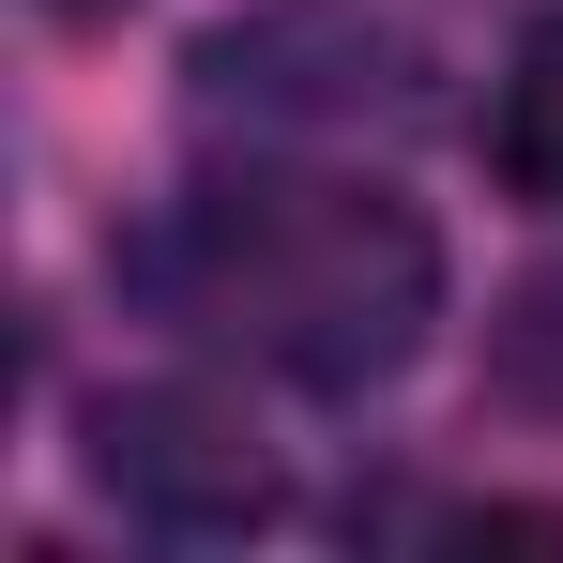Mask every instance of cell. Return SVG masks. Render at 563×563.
<instances>
[{"mask_svg": "<svg viewBox=\"0 0 563 563\" xmlns=\"http://www.w3.org/2000/svg\"><path fill=\"white\" fill-rule=\"evenodd\" d=\"M137 289L198 320L213 351L305 380V396H366L427 351L442 320V244L427 213L380 184H335V168H229L198 184L153 244H137Z\"/></svg>", "mask_w": 563, "mask_h": 563, "instance_id": "1", "label": "cell"}, {"mask_svg": "<svg viewBox=\"0 0 563 563\" xmlns=\"http://www.w3.org/2000/svg\"><path fill=\"white\" fill-rule=\"evenodd\" d=\"M92 457H107V487H137V503H184V518H260V457H244V442H213V411H184V396H122Z\"/></svg>", "mask_w": 563, "mask_h": 563, "instance_id": "2", "label": "cell"}, {"mask_svg": "<svg viewBox=\"0 0 563 563\" xmlns=\"http://www.w3.org/2000/svg\"><path fill=\"white\" fill-rule=\"evenodd\" d=\"M487 153H503V184L518 198H549L563 213V15L503 62V107H487Z\"/></svg>", "mask_w": 563, "mask_h": 563, "instance_id": "3", "label": "cell"}, {"mask_svg": "<svg viewBox=\"0 0 563 563\" xmlns=\"http://www.w3.org/2000/svg\"><path fill=\"white\" fill-rule=\"evenodd\" d=\"M518 380H533V396L563 411V275L533 289V305H518Z\"/></svg>", "mask_w": 563, "mask_h": 563, "instance_id": "4", "label": "cell"}]
</instances>
